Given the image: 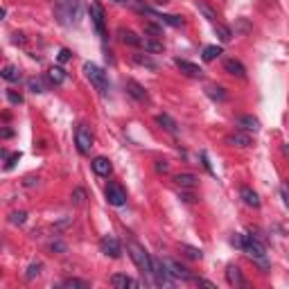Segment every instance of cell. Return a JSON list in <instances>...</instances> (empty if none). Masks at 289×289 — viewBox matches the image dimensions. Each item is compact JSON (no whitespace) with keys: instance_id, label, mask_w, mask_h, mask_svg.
<instances>
[{"instance_id":"cell-1","label":"cell","mask_w":289,"mask_h":289,"mask_svg":"<svg viewBox=\"0 0 289 289\" xmlns=\"http://www.w3.org/2000/svg\"><path fill=\"white\" fill-rule=\"evenodd\" d=\"M127 251H129V255H131V260L136 262V267L142 271V274H152V267H154V260L149 258V253L145 251V246L142 244H138V242H129L127 244Z\"/></svg>"},{"instance_id":"cell-2","label":"cell","mask_w":289,"mask_h":289,"mask_svg":"<svg viewBox=\"0 0 289 289\" xmlns=\"http://www.w3.org/2000/svg\"><path fill=\"white\" fill-rule=\"evenodd\" d=\"M242 251L249 255L251 260H255L260 267H267V251L262 246V242L253 235H244L242 237Z\"/></svg>"},{"instance_id":"cell-3","label":"cell","mask_w":289,"mask_h":289,"mask_svg":"<svg viewBox=\"0 0 289 289\" xmlns=\"http://www.w3.org/2000/svg\"><path fill=\"white\" fill-rule=\"evenodd\" d=\"M77 9H79L77 0H59L54 14H57V18H59L61 25H70V23H75V18H77Z\"/></svg>"},{"instance_id":"cell-4","label":"cell","mask_w":289,"mask_h":289,"mask_svg":"<svg viewBox=\"0 0 289 289\" xmlns=\"http://www.w3.org/2000/svg\"><path fill=\"white\" fill-rule=\"evenodd\" d=\"M84 73H86V77H89V82L93 84L95 89L99 91V93H106L108 91V82H106V73H104L99 66L95 64H84Z\"/></svg>"},{"instance_id":"cell-5","label":"cell","mask_w":289,"mask_h":289,"mask_svg":"<svg viewBox=\"0 0 289 289\" xmlns=\"http://www.w3.org/2000/svg\"><path fill=\"white\" fill-rule=\"evenodd\" d=\"M75 142H77V149L79 154H89L91 147H93V133H91L89 127H79L77 129V136H75Z\"/></svg>"},{"instance_id":"cell-6","label":"cell","mask_w":289,"mask_h":289,"mask_svg":"<svg viewBox=\"0 0 289 289\" xmlns=\"http://www.w3.org/2000/svg\"><path fill=\"white\" fill-rule=\"evenodd\" d=\"M106 201L111 203V206H124L127 192H124L122 186H118V183H108L106 186Z\"/></svg>"},{"instance_id":"cell-7","label":"cell","mask_w":289,"mask_h":289,"mask_svg":"<svg viewBox=\"0 0 289 289\" xmlns=\"http://www.w3.org/2000/svg\"><path fill=\"white\" fill-rule=\"evenodd\" d=\"M99 249H102V253L108 255V258H120V255H122V246H120V242L115 240V237H111V235L102 237Z\"/></svg>"},{"instance_id":"cell-8","label":"cell","mask_w":289,"mask_h":289,"mask_svg":"<svg viewBox=\"0 0 289 289\" xmlns=\"http://www.w3.org/2000/svg\"><path fill=\"white\" fill-rule=\"evenodd\" d=\"M174 64H177V68L181 70V73L186 75V77H192V79H201V77H203V70H201L196 64H192V61L174 59Z\"/></svg>"},{"instance_id":"cell-9","label":"cell","mask_w":289,"mask_h":289,"mask_svg":"<svg viewBox=\"0 0 289 289\" xmlns=\"http://www.w3.org/2000/svg\"><path fill=\"white\" fill-rule=\"evenodd\" d=\"M152 276H156V283L158 285H172V274L167 271V265L161 262V260H154V267H152Z\"/></svg>"},{"instance_id":"cell-10","label":"cell","mask_w":289,"mask_h":289,"mask_svg":"<svg viewBox=\"0 0 289 289\" xmlns=\"http://www.w3.org/2000/svg\"><path fill=\"white\" fill-rule=\"evenodd\" d=\"M226 142L228 145H233V147H251L253 145V136H251L249 131H235V133H230L228 138H226Z\"/></svg>"},{"instance_id":"cell-11","label":"cell","mask_w":289,"mask_h":289,"mask_svg":"<svg viewBox=\"0 0 289 289\" xmlns=\"http://www.w3.org/2000/svg\"><path fill=\"white\" fill-rule=\"evenodd\" d=\"M91 18H93V25L95 30H97L99 36H104V9L99 7V2H91Z\"/></svg>"},{"instance_id":"cell-12","label":"cell","mask_w":289,"mask_h":289,"mask_svg":"<svg viewBox=\"0 0 289 289\" xmlns=\"http://www.w3.org/2000/svg\"><path fill=\"white\" fill-rule=\"evenodd\" d=\"M165 265H167V271L172 274V278H177V280H190L192 278L190 271H188L183 265L174 262V260H165Z\"/></svg>"},{"instance_id":"cell-13","label":"cell","mask_w":289,"mask_h":289,"mask_svg":"<svg viewBox=\"0 0 289 289\" xmlns=\"http://www.w3.org/2000/svg\"><path fill=\"white\" fill-rule=\"evenodd\" d=\"M235 122H237V127H240L242 131H249V133L251 131H253V133L260 131V120L253 118V115H237Z\"/></svg>"},{"instance_id":"cell-14","label":"cell","mask_w":289,"mask_h":289,"mask_svg":"<svg viewBox=\"0 0 289 289\" xmlns=\"http://www.w3.org/2000/svg\"><path fill=\"white\" fill-rule=\"evenodd\" d=\"M111 285H113L115 289H127V287L136 289V287H140V283H138V280H133L131 276H124V274L111 276Z\"/></svg>"},{"instance_id":"cell-15","label":"cell","mask_w":289,"mask_h":289,"mask_svg":"<svg viewBox=\"0 0 289 289\" xmlns=\"http://www.w3.org/2000/svg\"><path fill=\"white\" fill-rule=\"evenodd\" d=\"M226 280H228L230 287H246V280L242 278V271L237 269L235 265L228 267V271H226Z\"/></svg>"},{"instance_id":"cell-16","label":"cell","mask_w":289,"mask_h":289,"mask_svg":"<svg viewBox=\"0 0 289 289\" xmlns=\"http://www.w3.org/2000/svg\"><path fill=\"white\" fill-rule=\"evenodd\" d=\"M224 68L228 75H233V77H240V79H246V68L240 64L237 59H226L224 61Z\"/></svg>"},{"instance_id":"cell-17","label":"cell","mask_w":289,"mask_h":289,"mask_svg":"<svg viewBox=\"0 0 289 289\" xmlns=\"http://www.w3.org/2000/svg\"><path fill=\"white\" fill-rule=\"evenodd\" d=\"M118 36H120V41H122V43L131 45V48H140V45H142V39L136 34V32H131V30H124V27H120Z\"/></svg>"},{"instance_id":"cell-18","label":"cell","mask_w":289,"mask_h":289,"mask_svg":"<svg viewBox=\"0 0 289 289\" xmlns=\"http://www.w3.org/2000/svg\"><path fill=\"white\" fill-rule=\"evenodd\" d=\"M91 165H93L95 174H99V177H108V174H111V170H113L111 161H108V158H104V156H97L93 163H91Z\"/></svg>"},{"instance_id":"cell-19","label":"cell","mask_w":289,"mask_h":289,"mask_svg":"<svg viewBox=\"0 0 289 289\" xmlns=\"http://www.w3.org/2000/svg\"><path fill=\"white\" fill-rule=\"evenodd\" d=\"M149 16H154V18H158L161 23H167L172 25V27H183L186 25V20L181 18V16H174V14H156V11H152Z\"/></svg>"},{"instance_id":"cell-20","label":"cell","mask_w":289,"mask_h":289,"mask_svg":"<svg viewBox=\"0 0 289 289\" xmlns=\"http://www.w3.org/2000/svg\"><path fill=\"white\" fill-rule=\"evenodd\" d=\"M174 183H177L181 190H192V188H196V177L194 174H177V177H174Z\"/></svg>"},{"instance_id":"cell-21","label":"cell","mask_w":289,"mask_h":289,"mask_svg":"<svg viewBox=\"0 0 289 289\" xmlns=\"http://www.w3.org/2000/svg\"><path fill=\"white\" fill-rule=\"evenodd\" d=\"M127 93L131 95V97H136L138 102H142V99H147V91L142 89L138 82H133V79H129L127 82Z\"/></svg>"},{"instance_id":"cell-22","label":"cell","mask_w":289,"mask_h":289,"mask_svg":"<svg viewBox=\"0 0 289 289\" xmlns=\"http://www.w3.org/2000/svg\"><path fill=\"white\" fill-rule=\"evenodd\" d=\"M242 199H244V203L246 206H251V208H260V196H258V192H253L251 188H242Z\"/></svg>"},{"instance_id":"cell-23","label":"cell","mask_w":289,"mask_h":289,"mask_svg":"<svg viewBox=\"0 0 289 289\" xmlns=\"http://www.w3.org/2000/svg\"><path fill=\"white\" fill-rule=\"evenodd\" d=\"M196 9H199L201 14L206 16V18L210 20V23H217V11L212 9V7L208 5V2H203V0H196Z\"/></svg>"},{"instance_id":"cell-24","label":"cell","mask_w":289,"mask_h":289,"mask_svg":"<svg viewBox=\"0 0 289 289\" xmlns=\"http://www.w3.org/2000/svg\"><path fill=\"white\" fill-rule=\"evenodd\" d=\"M0 75H2V79H5V82H11V84L20 79V70L16 68V66H11V64H7L5 68H2V73H0Z\"/></svg>"},{"instance_id":"cell-25","label":"cell","mask_w":289,"mask_h":289,"mask_svg":"<svg viewBox=\"0 0 289 289\" xmlns=\"http://www.w3.org/2000/svg\"><path fill=\"white\" fill-rule=\"evenodd\" d=\"M156 122L161 124L163 129H167V131H170V133H177V131H179L177 122H174V120H172L170 115H165V113H163V115H156Z\"/></svg>"},{"instance_id":"cell-26","label":"cell","mask_w":289,"mask_h":289,"mask_svg":"<svg viewBox=\"0 0 289 289\" xmlns=\"http://www.w3.org/2000/svg\"><path fill=\"white\" fill-rule=\"evenodd\" d=\"M48 82L54 84V86H59V84L66 82V73L61 68H50L48 70Z\"/></svg>"},{"instance_id":"cell-27","label":"cell","mask_w":289,"mask_h":289,"mask_svg":"<svg viewBox=\"0 0 289 289\" xmlns=\"http://www.w3.org/2000/svg\"><path fill=\"white\" fill-rule=\"evenodd\" d=\"M219 54H221V48H219V45H206L201 57H203V61H215L217 57H219Z\"/></svg>"},{"instance_id":"cell-28","label":"cell","mask_w":289,"mask_h":289,"mask_svg":"<svg viewBox=\"0 0 289 289\" xmlns=\"http://www.w3.org/2000/svg\"><path fill=\"white\" fill-rule=\"evenodd\" d=\"M133 64H138V66H147V68H152V70H156V68H158L156 61H154L152 57H147V54H133Z\"/></svg>"},{"instance_id":"cell-29","label":"cell","mask_w":289,"mask_h":289,"mask_svg":"<svg viewBox=\"0 0 289 289\" xmlns=\"http://www.w3.org/2000/svg\"><path fill=\"white\" fill-rule=\"evenodd\" d=\"M215 32H217V36H219L224 43H228V41L233 39V32H230V27H226V25H221V23H215Z\"/></svg>"},{"instance_id":"cell-30","label":"cell","mask_w":289,"mask_h":289,"mask_svg":"<svg viewBox=\"0 0 289 289\" xmlns=\"http://www.w3.org/2000/svg\"><path fill=\"white\" fill-rule=\"evenodd\" d=\"M140 48H145L147 52H161L163 50V43L161 41H156V39H142V45Z\"/></svg>"},{"instance_id":"cell-31","label":"cell","mask_w":289,"mask_h":289,"mask_svg":"<svg viewBox=\"0 0 289 289\" xmlns=\"http://www.w3.org/2000/svg\"><path fill=\"white\" fill-rule=\"evenodd\" d=\"M61 287H70V289H89L91 285L86 280H77V278H68L61 283Z\"/></svg>"},{"instance_id":"cell-32","label":"cell","mask_w":289,"mask_h":289,"mask_svg":"<svg viewBox=\"0 0 289 289\" xmlns=\"http://www.w3.org/2000/svg\"><path fill=\"white\" fill-rule=\"evenodd\" d=\"M181 251H183V253H186L190 260H201V258H203L201 249H194V246H190V244H181Z\"/></svg>"},{"instance_id":"cell-33","label":"cell","mask_w":289,"mask_h":289,"mask_svg":"<svg viewBox=\"0 0 289 289\" xmlns=\"http://www.w3.org/2000/svg\"><path fill=\"white\" fill-rule=\"evenodd\" d=\"M206 93H208V97L219 99V102H224V99H226V93H224V89H221V86H208Z\"/></svg>"},{"instance_id":"cell-34","label":"cell","mask_w":289,"mask_h":289,"mask_svg":"<svg viewBox=\"0 0 289 289\" xmlns=\"http://www.w3.org/2000/svg\"><path fill=\"white\" fill-rule=\"evenodd\" d=\"M145 34H152V39H158V36H163V30L154 23H145Z\"/></svg>"},{"instance_id":"cell-35","label":"cell","mask_w":289,"mask_h":289,"mask_svg":"<svg viewBox=\"0 0 289 289\" xmlns=\"http://www.w3.org/2000/svg\"><path fill=\"white\" fill-rule=\"evenodd\" d=\"M27 86H30L32 93H45V86H43V82H41V79H30V82H27Z\"/></svg>"},{"instance_id":"cell-36","label":"cell","mask_w":289,"mask_h":289,"mask_svg":"<svg viewBox=\"0 0 289 289\" xmlns=\"http://www.w3.org/2000/svg\"><path fill=\"white\" fill-rule=\"evenodd\" d=\"M39 274H41V262H36V265H30V267H27V274H25V278L32 280V278H36Z\"/></svg>"},{"instance_id":"cell-37","label":"cell","mask_w":289,"mask_h":289,"mask_svg":"<svg viewBox=\"0 0 289 289\" xmlns=\"http://www.w3.org/2000/svg\"><path fill=\"white\" fill-rule=\"evenodd\" d=\"M280 196H283V203L289 208V183H280Z\"/></svg>"},{"instance_id":"cell-38","label":"cell","mask_w":289,"mask_h":289,"mask_svg":"<svg viewBox=\"0 0 289 289\" xmlns=\"http://www.w3.org/2000/svg\"><path fill=\"white\" fill-rule=\"evenodd\" d=\"M25 219H27V215H25L23 210H20V212H11V224L20 226V224H25Z\"/></svg>"},{"instance_id":"cell-39","label":"cell","mask_w":289,"mask_h":289,"mask_svg":"<svg viewBox=\"0 0 289 289\" xmlns=\"http://www.w3.org/2000/svg\"><path fill=\"white\" fill-rule=\"evenodd\" d=\"M18 158H20V154L16 152V154H11V156H7V163H5V170H11V167L18 163Z\"/></svg>"},{"instance_id":"cell-40","label":"cell","mask_w":289,"mask_h":289,"mask_svg":"<svg viewBox=\"0 0 289 289\" xmlns=\"http://www.w3.org/2000/svg\"><path fill=\"white\" fill-rule=\"evenodd\" d=\"M7 99H9L11 104H20V102H23V97H20L18 93H14V91H7Z\"/></svg>"},{"instance_id":"cell-41","label":"cell","mask_w":289,"mask_h":289,"mask_svg":"<svg viewBox=\"0 0 289 289\" xmlns=\"http://www.w3.org/2000/svg\"><path fill=\"white\" fill-rule=\"evenodd\" d=\"M84 196H86V194H84V190H75L73 203H77V206H79V203H84Z\"/></svg>"},{"instance_id":"cell-42","label":"cell","mask_w":289,"mask_h":289,"mask_svg":"<svg viewBox=\"0 0 289 289\" xmlns=\"http://www.w3.org/2000/svg\"><path fill=\"white\" fill-rule=\"evenodd\" d=\"M70 59V50H61V52H59V61H61V64H64V61H68Z\"/></svg>"},{"instance_id":"cell-43","label":"cell","mask_w":289,"mask_h":289,"mask_svg":"<svg viewBox=\"0 0 289 289\" xmlns=\"http://www.w3.org/2000/svg\"><path fill=\"white\" fill-rule=\"evenodd\" d=\"M50 249H52V251H66V246L61 244V242H52V244H50Z\"/></svg>"},{"instance_id":"cell-44","label":"cell","mask_w":289,"mask_h":289,"mask_svg":"<svg viewBox=\"0 0 289 289\" xmlns=\"http://www.w3.org/2000/svg\"><path fill=\"white\" fill-rule=\"evenodd\" d=\"M196 285H203V287H208V289H215V285H212L210 280H201L199 278V280H196Z\"/></svg>"},{"instance_id":"cell-45","label":"cell","mask_w":289,"mask_h":289,"mask_svg":"<svg viewBox=\"0 0 289 289\" xmlns=\"http://www.w3.org/2000/svg\"><path fill=\"white\" fill-rule=\"evenodd\" d=\"M156 170H158V172H167V163H165V161H158V163H156Z\"/></svg>"},{"instance_id":"cell-46","label":"cell","mask_w":289,"mask_h":289,"mask_svg":"<svg viewBox=\"0 0 289 289\" xmlns=\"http://www.w3.org/2000/svg\"><path fill=\"white\" fill-rule=\"evenodd\" d=\"M154 5H167V2H170V0H152Z\"/></svg>"},{"instance_id":"cell-47","label":"cell","mask_w":289,"mask_h":289,"mask_svg":"<svg viewBox=\"0 0 289 289\" xmlns=\"http://www.w3.org/2000/svg\"><path fill=\"white\" fill-rule=\"evenodd\" d=\"M111 2H118V5H120V2H127V0H111Z\"/></svg>"}]
</instances>
